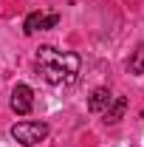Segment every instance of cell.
I'll list each match as a JSON object with an SVG mask.
<instances>
[{
	"label": "cell",
	"mask_w": 144,
	"mask_h": 147,
	"mask_svg": "<svg viewBox=\"0 0 144 147\" xmlns=\"http://www.w3.org/2000/svg\"><path fill=\"white\" fill-rule=\"evenodd\" d=\"M37 71L48 85H71L79 74V57L73 51H57L51 45H42L37 51Z\"/></svg>",
	"instance_id": "6da1fadb"
},
{
	"label": "cell",
	"mask_w": 144,
	"mask_h": 147,
	"mask_svg": "<svg viewBox=\"0 0 144 147\" xmlns=\"http://www.w3.org/2000/svg\"><path fill=\"white\" fill-rule=\"evenodd\" d=\"M45 136H48V125L45 122H17V125H11V139L23 147L40 144Z\"/></svg>",
	"instance_id": "7a4b0ae2"
},
{
	"label": "cell",
	"mask_w": 144,
	"mask_h": 147,
	"mask_svg": "<svg viewBox=\"0 0 144 147\" xmlns=\"http://www.w3.org/2000/svg\"><path fill=\"white\" fill-rule=\"evenodd\" d=\"M34 108V91L28 88V85H14V91H11V110L17 113V116H26V113H31Z\"/></svg>",
	"instance_id": "3957f363"
},
{
	"label": "cell",
	"mask_w": 144,
	"mask_h": 147,
	"mask_svg": "<svg viewBox=\"0 0 144 147\" xmlns=\"http://www.w3.org/2000/svg\"><path fill=\"white\" fill-rule=\"evenodd\" d=\"M124 110H127V99H124V96L110 99V105L105 108V122H108V125H116V122L124 116Z\"/></svg>",
	"instance_id": "277c9868"
},
{
	"label": "cell",
	"mask_w": 144,
	"mask_h": 147,
	"mask_svg": "<svg viewBox=\"0 0 144 147\" xmlns=\"http://www.w3.org/2000/svg\"><path fill=\"white\" fill-rule=\"evenodd\" d=\"M110 99H113V96H110L108 88H96V91L90 93V99H88V110L90 113H102V110L110 105Z\"/></svg>",
	"instance_id": "5b68a950"
},
{
	"label": "cell",
	"mask_w": 144,
	"mask_h": 147,
	"mask_svg": "<svg viewBox=\"0 0 144 147\" xmlns=\"http://www.w3.org/2000/svg\"><path fill=\"white\" fill-rule=\"evenodd\" d=\"M127 68H130V74H136V76H141V74H144V42H141V45H136V51H133V57H130Z\"/></svg>",
	"instance_id": "8992f818"
},
{
	"label": "cell",
	"mask_w": 144,
	"mask_h": 147,
	"mask_svg": "<svg viewBox=\"0 0 144 147\" xmlns=\"http://www.w3.org/2000/svg\"><path fill=\"white\" fill-rule=\"evenodd\" d=\"M42 17L45 14H40V11H31L28 17H26V23H23V31L31 37V34H37V31H42Z\"/></svg>",
	"instance_id": "52a82bcc"
},
{
	"label": "cell",
	"mask_w": 144,
	"mask_h": 147,
	"mask_svg": "<svg viewBox=\"0 0 144 147\" xmlns=\"http://www.w3.org/2000/svg\"><path fill=\"white\" fill-rule=\"evenodd\" d=\"M57 23H59V14H45V17H42V31H45V28H54Z\"/></svg>",
	"instance_id": "ba28073f"
}]
</instances>
